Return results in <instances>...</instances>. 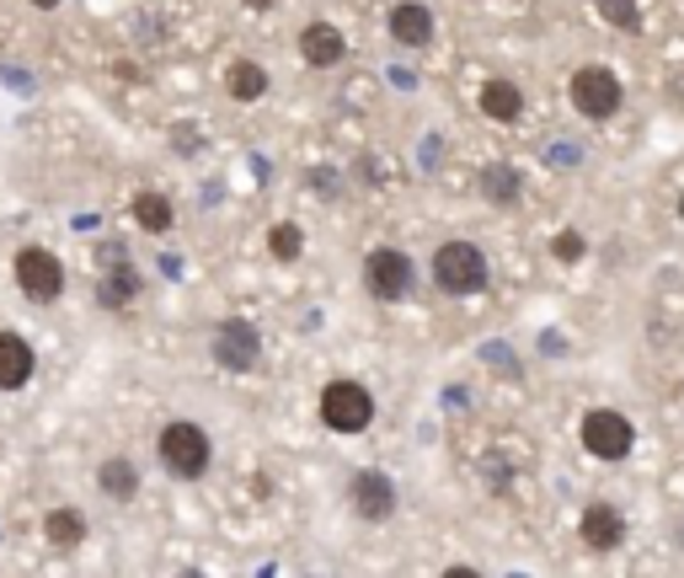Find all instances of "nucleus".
I'll return each mask as SVG.
<instances>
[{"label":"nucleus","mask_w":684,"mask_h":578,"mask_svg":"<svg viewBox=\"0 0 684 578\" xmlns=\"http://www.w3.org/2000/svg\"><path fill=\"white\" fill-rule=\"evenodd\" d=\"M156 451H161V466L171 477H188V482H193V477L209 471V434H203L199 423H166Z\"/></svg>","instance_id":"nucleus-1"},{"label":"nucleus","mask_w":684,"mask_h":578,"mask_svg":"<svg viewBox=\"0 0 684 578\" xmlns=\"http://www.w3.org/2000/svg\"><path fill=\"white\" fill-rule=\"evenodd\" d=\"M434 279H439V289H449V294H476V289H486L482 247H471V242H444V247L434 252Z\"/></svg>","instance_id":"nucleus-2"},{"label":"nucleus","mask_w":684,"mask_h":578,"mask_svg":"<svg viewBox=\"0 0 684 578\" xmlns=\"http://www.w3.org/2000/svg\"><path fill=\"white\" fill-rule=\"evenodd\" d=\"M374 418V397L363 391L359 380H332L322 391V423L337 434H363Z\"/></svg>","instance_id":"nucleus-3"},{"label":"nucleus","mask_w":684,"mask_h":578,"mask_svg":"<svg viewBox=\"0 0 684 578\" xmlns=\"http://www.w3.org/2000/svg\"><path fill=\"white\" fill-rule=\"evenodd\" d=\"M637 445V429H631V418L615 413V408H594V413L583 418V451L599 455V460H626Z\"/></svg>","instance_id":"nucleus-4"},{"label":"nucleus","mask_w":684,"mask_h":578,"mask_svg":"<svg viewBox=\"0 0 684 578\" xmlns=\"http://www.w3.org/2000/svg\"><path fill=\"white\" fill-rule=\"evenodd\" d=\"M572 108L583 113V119H615L620 113V81H615V70H604V65H583L578 76H572Z\"/></svg>","instance_id":"nucleus-5"},{"label":"nucleus","mask_w":684,"mask_h":578,"mask_svg":"<svg viewBox=\"0 0 684 578\" xmlns=\"http://www.w3.org/2000/svg\"><path fill=\"white\" fill-rule=\"evenodd\" d=\"M16 285L27 289V300H59V289H65V268H59V257L43 247H27L16 257Z\"/></svg>","instance_id":"nucleus-6"},{"label":"nucleus","mask_w":684,"mask_h":578,"mask_svg":"<svg viewBox=\"0 0 684 578\" xmlns=\"http://www.w3.org/2000/svg\"><path fill=\"white\" fill-rule=\"evenodd\" d=\"M363 285H369L374 300H402L406 285H412V263H406L396 247L369 252V263H363Z\"/></svg>","instance_id":"nucleus-7"},{"label":"nucleus","mask_w":684,"mask_h":578,"mask_svg":"<svg viewBox=\"0 0 684 578\" xmlns=\"http://www.w3.org/2000/svg\"><path fill=\"white\" fill-rule=\"evenodd\" d=\"M214 359H220L225 370H251V365H257V327L225 322V327L214 332Z\"/></svg>","instance_id":"nucleus-8"},{"label":"nucleus","mask_w":684,"mask_h":578,"mask_svg":"<svg viewBox=\"0 0 684 578\" xmlns=\"http://www.w3.org/2000/svg\"><path fill=\"white\" fill-rule=\"evenodd\" d=\"M354 509H359L363 520H391V509H396V488H391V477H380V471H359V477H354Z\"/></svg>","instance_id":"nucleus-9"},{"label":"nucleus","mask_w":684,"mask_h":578,"mask_svg":"<svg viewBox=\"0 0 684 578\" xmlns=\"http://www.w3.org/2000/svg\"><path fill=\"white\" fill-rule=\"evenodd\" d=\"M620 536H626V520H620L615 503H588V509H583V541H588L594 552H615Z\"/></svg>","instance_id":"nucleus-10"},{"label":"nucleus","mask_w":684,"mask_h":578,"mask_svg":"<svg viewBox=\"0 0 684 578\" xmlns=\"http://www.w3.org/2000/svg\"><path fill=\"white\" fill-rule=\"evenodd\" d=\"M343 27H332V22H311L305 27V38H300V54H305V65H316V70H326V65H343Z\"/></svg>","instance_id":"nucleus-11"},{"label":"nucleus","mask_w":684,"mask_h":578,"mask_svg":"<svg viewBox=\"0 0 684 578\" xmlns=\"http://www.w3.org/2000/svg\"><path fill=\"white\" fill-rule=\"evenodd\" d=\"M391 33H396V43H406V48H423V43L434 38V11L417 5V0H402V5L391 11Z\"/></svg>","instance_id":"nucleus-12"},{"label":"nucleus","mask_w":684,"mask_h":578,"mask_svg":"<svg viewBox=\"0 0 684 578\" xmlns=\"http://www.w3.org/2000/svg\"><path fill=\"white\" fill-rule=\"evenodd\" d=\"M27 375H33V348L16 332H0V391L27 386Z\"/></svg>","instance_id":"nucleus-13"},{"label":"nucleus","mask_w":684,"mask_h":578,"mask_svg":"<svg viewBox=\"0 0 684 578\" xmlns=\"http://www.w3.org/2000/svg\"><path fill=\"white\" fill-rule=\"evenodd\" d=\"M482 113L486 119H497V124H514L524 113V97L514 81H486L482 86Z\"/></svg>","instance_id":"nucleus-14"},{"label":"nucleus","mask_w":684,"mask_h":578,"mask_svg":"<svg viewBox=\"0 0 684 578\" xmlns=\"http://www.w3.org/2000/svg\"><path fill=\"white\" fill-rule=\"evenodd\" d=\"M43 541H54L59 552H76L86 541V520L76 514V509H54L48 520H43Z\"/></svg>","instance_id":"nucleus-15"},{"label":"nucleus","mask_w":684,"mask_h":578,"mask_svg":"<svg viewBox=\"0 0 684 578\" xmlns=\"http://www.w3.org/2000/svg\"><path fill=\"white\" fill-rule=\"evenodd\" d=\"M268 91V76H262V65H251V59H236L231 65V97L236 102H257Z\"/></svg>","instance_id":"nucleus-16"},{"label":"nucleus","mask_w":684,"mask_h":578,"mask_svg":"<svg viewBox=\"0 0 684 578\" xmlns=\"http://www.w3.org/2000/svg\"><path fill=\"white\" fill-rule=\"evenodd\" d=\"M97 482H102V493H108V498H128L134 488H139V471H134L128 460H119V455H113V460H102Z\"/></svg>","instance_id":"nucleus-17"},{"label":"nucleus","mask_w":684,"mask_h":578,"mask_svg":"<svg viewBox=\"0 0 684 578\" xmlns=\"http://www.w3.org/2000/svg\"><path fill=\"white\" fill-rule=\"evenodd\" d=\"M482 193L492 204H514V199H519V171H514V166H486Z\"/></svg>","instance_id":"nucleus-18"},{"label":"nucleus","mask_w":684,"mask_h":578,"mask_svg":"<svg viewBox=\"0 0 684 578\" xmlns=\"http://www.w3.org/2000/svg\"><path fill=\"white\" fill-rule=\"evenodd\" d=\"M134 220H139L145 231H171V199H161V193H139V199H134Z\"/></svg>","instance_id":"nucleus-19"},{"label":"nucleus","mask_w":684,"mask_h":578,"mask_svg":"<svg viewBox=\"0 0 684 578\" xmlns=\"http://www.w3.org/2000/svg\"><path fill=\"white\" fill-rule=\"evenodd\" d=\"M599 16L609 27H620V33H642V11H637V0H599Z\"/></svg>","instance_id":"nucleus-20"},{"label":"nucleus","mask_w":684,"mask_h":578,"mask_svg":"<svg viewBox=\"0 0 684 578\" xmlns=\"http://www.w3.org/2000/svg\"><path fill=\"white\" fill-rule=\"evenodd\" d=\"M300 247H305V236H300V225H273V257H283V263H294L300 257Z\"/></svg>","instance_id":"nucleus-21"},{"label":"nucleus","mask_w":684,"mask_h":578,"mask_svg":"<svg viewBox=\"0 0 684 578\" xmlns=\"http://www.w3.org/2000/svg\"><path fill=\"white\" fill-rule=\"evenodd\" d=\"M134 289H139L134 268H113V274H108V289H102V294H108V305H119V300H128Z\"/></svg>","instance_id":"nucleus-22"},{"label":"nucleus","mask_w":684,"mask_h":578,"mask_svg":"<svg viewBox=\"0 0 684 578\" xmlns=\"http://www.w3.org/2000/svg\"><path fill=\"white\" fill-rule=\"evenodd\" d=\"M557 257H562V263H578V257H583V252H588V242H583V236H578V231H562V236H557Z\"/></svg>","instance_id":"nucleus-23"},{"label":"nucleus","mask_w":684,"mask_h":578,"mask_svg":"<svg viewBox=\"0 0 684 578\" xmlns=\"http://www.w3.org/2000/svg\"><path fill=\"white\" fill-rule=\"evenodd\" d=\"M246 5H257V11H262V5H273V0H246Z\"/></svg>","instance_id":"nucleus-24"},{"label":"nucleus","mask_w":684,"mask_h":578,"mask_svg":"<svg viewBox=\"0 0 684 578\" xmlns=\"http://www.w3.org/2000/svg\"><path fill=\"white\" fill-rule=\"evenodd\" d=\"M33 5H43V11H48V5H59V0H33Z\"/></svg>","instance_id":"nucleus-25"},{"label":"nucleus","mask_w":684,"mask_h":578,"mask_svg":"<svg viewBox=\"0 0 684 578\" xmlns=\"http://www.w3.org/2000/svg\"><path fill=\"white\" fill-rule=\"evenodd\" d=\"M680 220H684V199H680Z\"/></svg>","instance_id":"nucleus-26"},{"label":"nucleus","mask_w":684,"mask_h":578,"mask_svg":"<svg viewBox=\"0 0 684 578\" xmlns=\"http://www.w3.org/2000/svg\"><path fill=\"white\" fill-rule=\"evenodd\" d=\"M680 541H684V531H680Z\"/></svg>","instance_id":"nucleus-27"}]
</instances>
